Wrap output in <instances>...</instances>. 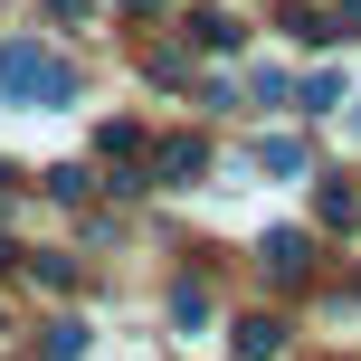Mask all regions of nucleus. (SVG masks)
I'll use <instances>...</instances> for the list:
<instances>
[{"instance_id":"10","label":"nucleus","mask_w":361,"mask_h":361,"mask_svg":"<svg viewBox=\"0 0 361 361\" xmlns=\"http://www.w3.org/2000/svg\"><path fill=\"white\" fill-rule=\"evenodd\" d=\"M0 190H10V162H0Z\"/></svg>"},{"instance_id":"5","label":"nucleus","mask_w":361,"mask_h":361,"mask_svg":"<svg viewBox=\"0 0 361 361\" xmlns=\"http://www.w3.org/2000/svg\"><path fill=\"white\" fill-rule=\"evenodd\" d=\"M190 29H200V48H209V57L238 48V19H228V10H190Z\"/></svg>"},{"instance_id":"11","label":"nucleus","mask_w":361,"mask_h":361,"mask_svg":"<svg viewBox=\"0 0 361 361\" xmlns=\"http://www.w3.org/2000/svg\"><path fill=\"white\" fill-rule=\"evenodd\" d=\"M352 29H361V19H352Z\"/></svg>"},{"instance_id":"2","label":"nucleus","mask_w":361,"mask_h":361,"mask_svg":"<svg viewBox=\"0 0 361 361\" xmlns=\"http://www.w3.org/2000/svg\"><path fill=\"white\" fill-rule=\"evenodd\" d=\"M257 257H267V267H276V276H286V286H295V276L314 267V238H305V228H276V238H267V247H257Z\"/></svg>"},{"instance_id":"1","label":"nucleus","mask_w":361,"mask_h":361,"mask_svg":"<svg viewBox=\"0 0 361 361\" xmlns=\"http://www.w3.org/2000/svg\"><path fill=\"white\" fill-rule=\"evenodd\" d=\"M0 95H10V105H67L76 76H67V57H48L38 38H10V48H0Z\"/></svg>"},{"instance_id":"9","label":"nucleus","mask_w":361,"mask_h":361,"mask_svg":"<svg viewBox=\"0 0 361 361\" xmlns=\"http://www.w3.org/2000/svg\"><path fill=\"white\" fill-rule=\"evenodd\" d=\"M124 10H152V0H124Z\"/></svg>"},{"instance_id":"8","label":"nucleus","mask_w":361,"mask_h":361,"mask_svg":"<svg viewBox=\"0 0 361 361\" xmlns=\"http://www.w3.org/2000/svg\"><path fill=\"white\" fill-rule=\"evenodd\" d=\"M86 352V324H48V361H76Z\"/></svg>"},{"instance_id":"6","label":"nucleus","mask_w":361,"mask_h":361,"mask_svg":"<svg viewBox=\"0 0 361 361\" xmlns=\"http://www.w3.org/2000/svg\"><path fill=\"white\" fill-rule=\"evenodd\" d=\"M257 162H267V171H305V143H295V133H276V143H257Z\"/></svg>"},{"instance_id":"4","label":"nucleus","mask_w":361,"mask_h":361,"mask_svg":"<svg viewBox=\"0 0 361 361\" xmlns=\"http://www.w3.org/2000/svg\"><path fill=\"white\" fill-rule=\"evenodd\" d=\"M200 171H209V152H200L190 133H180V143H162V152H152V180H200Z\"/></svg>"},{"instance_id":"7","label":"nucleus","mask_w":361,"mask_h":361,"mask_svg":"<svg viewBox=\"0 0 361 361\" xmlns=\"http://www.w3.org/2000/svg\"><path fill=\"white\" fill-rule=\"evenodd\" d=\"M343 105V76H305V114H333Z\"/></svg>"},{"instance_id":"3","label":"nucleus","mask_w":361,"mask_h":361,"mask_svg":"<svg viewBox=\"0 0 361 361\" xmlns=\"http://www.w3.org/2000/svg\"><path fill=\"white\" fill-rule=\"evenodd\" d=\"M286 352V324H276V314H247V324H238V361H276Z\"/></svg>"}]
</instances>
